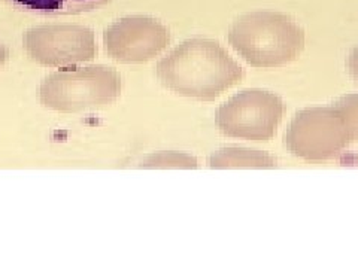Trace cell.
Masks as SVG:
<instances>
[{"label":"cell","mask_w":358,"mask_h":268,"mask_svg":"<svg viewBox=\"0 0 358 268\" xmlns=\"http://www.w3.org/2000/svg\"><path fill=\"white\" fill-rule=\"evenodd\" d=\"M157 77L169 91L212 102L243 77V69L217 40L193 38L157 64Z\"/></svg>","instance_id":"obj_1"},{"label":"cell","mask_w":358,"mask_h":268,"mask_svg":"<svg viewBox=\"0 0 358 268\" xmlns=\"http://www.w3.org/2000/svg\"><path fill=\"white\" fill-rule=\"evenodd\" d=\"M229 42L252 67L273 69L299 57L305 48V30L285 14L255 10L233 22Z\"/></svg>","instance_id":"obj_2"},{"label":"cell","mask_w":358,"mask_h":268,"mask_svg":"<svg viewBox=\"0 0 358 268\" xmlns=\"http://www.w3.org/2000/svg\"><path fill=\"white\" fill-rule=\"evenodd\" d=\"M121 94L120 75L106 66L63 69L48 75L39 87L41 103L63 114L102 109Z\"/></svg>","instance_id":"obj_3"},{"label":"cell","mask_w":358,"mask_h":268,"mask_svg":"<svg viewBox=\"0 0 358 268\" xmlns=\"http://www.w3.org/2000/svg\"><path fill=\"white\" fill-rule=\"evenodd\" d=\"M352 142V131L336 105L297 112L285 134L287 149L306 161L331 160Z\"/></svg>","instance_id":"obj_4"},{"label":"cell","mask_w":358,"mask_h":268,"mask_svg":"<svg viewBox=\"0 0 358 268\" xmlns=\"http://www.w3.org/2000/svg\"><path fill=\"white\" fill-rule=\"evenodd\" d=\"M285 114L281 97L264 89H245L221 105L215 124L227 137L271 140Z\"/></svg>","instance_id":"obj_5"},{"label":"cell","mask_w":358,"mask_h":268,"mask_svg":"<svg viewBox=\"0 0 358 268\" xmlns=\"http://www.w3.org/2000/svg\"><path fill=\"white\" fill-rule=\"evenodd\" d=\"M24 48L31 60L48 67H66L96 57L92 29L76 24L38 26L24 33Z\"/></svg>","instance_id":"obj_6"},{"label":"cell","mask_w":358,"mask_h":268,"mask_svg":"<svg viewBox=\"0 0 358 268\" xmlns=\"http://www.w3.org/2000/svg\"><path fill=\"white\" fill-rule=\"evenodd\" d=\"M171 42V31L163 22L147 15L124 17L103 33L109 57L121 63H145L157 57Z\"/></svg>","instance_id":"obj_7"},{"label":"cell","mask_w":358,"mask_h":268,"mask_svg":"<svg viewBox=\"0 0 358 268\" xmlns=\"http://www.w3.org/2000/svg\"><path fill=\"white\" fill-rule=\"evenodd\" d=\"M210 169H273L276 160L271 154L245 148H222L209 156Z\"/></svg>","instance_id":"obj_8"},{"label":"cell","mask_w":358,"mask_h":268,"mask_svg":"<svg viewBox=\"0 0 358 268\" xmlns=\"http://www.w3.org/2000/svg\"><path fill=\"white\" fill-rule=\"evenodd\" d=\"M20 10L38 15H69L92 10L108 0H3Z\"/></svg>","instance_id":"obj_9"},{"label":"cell","mask_w":358,"mask_h":268,"mask_svg":"<svg viewBox=\"0 0 358 268\" xmlns=\"http://www.w3.org/2000/svg\"><path fill=\"white\" fill-rule=\"evenodd\" d=\"M143 169H197V160L185 152H157L143 158Z\"/></svg>","instance_id":"obj_10"},{"label":"cell","mask_w":358,"mask_h":268,"mask_svg":"<svg viewBox=\"0 0 358 268\" xmlns=\"http://www.w3.org/2000/svg\"><path fill=\"white\" fill-rule=\"evenodd\" d=\"M334 105L342 110V114L345 115V119L348 122V126L352 131V136L357 142L358 140V94H346L341 97Z\"/></svg>","instance_id":"obj_11"},{"label":"cell","mask_w":358,"mask_h":268,"mask_svg":"<svg viewBox=\"0 0 358 268\" xmlns=\"http://www.w3.org/2000/svg\"><path fill=\"white\" fill-rule=\"evenodd\" d=\"M348 70L355 84L358 85V47H355L348 57Z\"/></svg>","instance_id":"obj_12"},{"label":"cell","mask_w":358,"mask_h":268,"mask_svg":"<svg viewBox=\"0 0 358 268\" xmlns=\"http://www.w3.org/2000/svg\"><path fill=\"white\" fill-rule=\"evenodd\" d=\"M8 57H9V51H8V48L5 47V45L0 42V67H2L3 64H5V61L8 60Z\"/></svg>","instance_id":"obj_13"}]
</instances>
